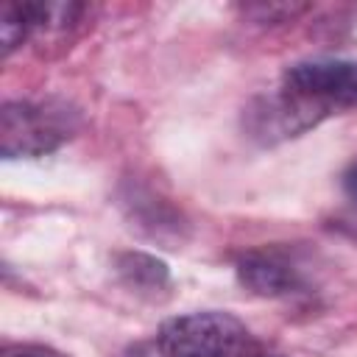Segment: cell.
<instances>
[{
	"label": "cell",
	"instance_id": "2",
	"mask_svg": "<svg viewBox=\"0 0 357 357\" xmlns=\"http://www.w3.org/2000/svg\"><path fill=\"white\" fill-rule=\"evenodd\" d=\"M251 346L248 326L220 310L167 318L153 340L159 357H248Z\"/></svg>",
	"mask_w": 357,
	"mask_h": 357
},
{
	"label": "cell",
	"instance_id": "12",
	"mask_svg": "<svg viewBox=\"0 0 357 357\" xmlns=\"http://www.w3.org/2000/svg\"><path fill=\"white\" fill-rule=\"evenodd\" d=\"M343 226L357 237V215H351V218H343Z\"/></svg>",
	"mask_w": 357,
	"mask_h": 357
},
{
	"label": "cell",
	"instance_id": "6",
	"mask_svg": "<svg viewBox=\"0 0 357 357\" xmlns=\"http://www.w3.org/2000/svg\"><path fill=\"white\" fill-rule=\"evenodd\" d=\"M31 39L36 42H70L81 17L89 11L84 3H28Z\"/></svg>",
	"mask_w": 357,
	"mask_h": 357
},
{
	"label": "cell",
	"instance_id": "4",
	"mask_svg": "<svg viewBox=\"0 0 357 357\" xmlns=\"http://www.w3.org/2000/svg\"><path fill=\"white\" fill-rule=\"evenodd\" d=\"M237 279L245 290L262 298H290L310 293L307 262L284 245L248 248L237 259Z\"/></svg>",
	"mask_w": 357,
	"mask_h": 357
},
{
	"label": "cell",
	"instance_id": "1",
	"mask_svg": "<svg viewBox=\"0 0 357 357\" xmlns=\"http://www.w3.org/2000/svg\"><path fill=\"white\" fill-rule=\"evenodd\" d=\"M81 131V112L64 98H20L0 106L3 159H36L53 153Z\"/></svg>",
	"mask_w": 357,
	"mask_h": 357
},
{
	"label": "cell",
	"instance_id": "5",
	"mask_svg": "<svg viewBox=\"0 0 357 357\" xmlns=\"http://www.w3.org/2000/svg\"><path fill=\"white\" fill-rule=\"evenodd\" d=\"M284 86L329 109L357 106V59H304L284 70Z\"/></svg>",
	"mask_w": 357,
	"mask_h": 357
},
{
	"label": "cell",
	"instance_id": "11",
	"mask_svg": "<svg viewBox=\"0 0 357 357\" xmlns=\"http://www.w3.org/2000/svg\"><path fill=\"white\" fill-rule=\"evenodd\" d=\"M3 357H61V354L42 349V346H8L3 351Z\"/></svg>",
	"mask_w": 357,
	"mask_h": 357
},
{
	"label": "cell",
	"instance_id": "8",
	"mask_svg": "<svg viewBox=\"0 0 357 357\" xmlns=\"http://www.w3.org/2000/svg\"><path fill=\"white\" fill-rule=\"evenodd\" d=\"M31 39V11L28 3H3L0 8V50L11 56L22 42Z\"/></svg>",
	"mask_w": 357,
	"mask_h": 357
},
{
	"label": "cell",
	"instance_id": "3",
	"mask_svg": "<svg viewBox=\"0 0 357 357\" xmlns=\"http://www.w3.org/2000/svg\"><path fill=\"white\" fill-rule=\"evenodd\" d=\"M326 114H332L329 106L321 100H312L290 86H282L276 92L257 95L245 112H243V128L251 139L262 145H273L290 137H301L304 131L315 128Z\"/></svg>",
	"mask_w": 357,
	"mask_h": 357
},
{
	"label": "cell",
	"instance_id": "10",
	"mask_svg": "<svg viewBox=\"0 0 357 357\" xmlns=\"http://www.w3.org/2000/svg\"><path fill=\"white\" fill-rule=\"evenodd\" d=\"M340 187H343V195L357 206V156L346 165V170L340 176Z\"/></svg>",
	"mask_w": 357,
	"mask_h": 357
},
{
	"label": "cell",
	"instance_id": "9",
	"mask_svg": "<svg viewBox=\"0 0 357 357\" xmlns=\"http://www.w3.org/2000/svg\"><path fill=\"white\" fill-rule=\"evenodd\" d=\"M307 6H245V14L254 17L257 22H287L296 14H301Z\"/></svg>",
	"mask_w": 357,
	"mask_h": 357
},
{
	"label": "cell",
	"instance_id": "7",
	"mask_svg": "<svg viewBox=\"0 0 357 357\" xmlns=\"http://www.w3.org/2000/svg\"><path fill=\"white\" fill-rule=\"evenodd\" d=\"M117 273L123 282L139 293H159L167 284V265L151 254L131 251L117 257Z\"/></svg>",
	"mask_w": 357,
	"mask_h": 357
}]
</instances>
